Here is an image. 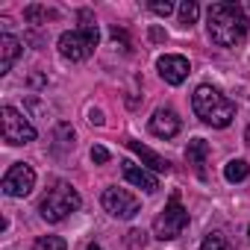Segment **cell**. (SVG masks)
Returning a JSON list of instances; mask_svg holds the SVG:
<instances>
[{"mask_svg": "<svg viewBox=\"0 0 250 250\" xmlns=\"http://www.w3.org/2000/svg\"><path fill=\"white\" fill-rule=\"evenodd\" d=\"M145 241H147V232H142V229H130V232H127V244H130L133 250L145 247Z\"/></svg>", "mask_w": 250, "mask_h": 250, "instance_id": "ffe728a7", "label": "cell"}, {"mask_svg": "<svg viewBox=\"0 0 250 250\" xmlns=\"http://www.w3.org/2000/svg\"><path fill=\"white\" fill-rule=\"evenodd\" d=\"M88 121L100 127V124H103V112H100V109H91V112H88Z\"/></svg>", "mask_w": 250, "mask_h": 250, "instance_id": "603a6c76", "label": "cell"}, {"mask_svg": "<svg viewBox=\"0 0 250 250\" xmlns=\"http://www.w3.org/2000/svg\"><path fill=\"white\" fill-rule=\"evenodd\" d=\"M80 30H71V33H62L59 36V53L71 62H83L94 53L97 42H100V30L91 18L88 9H80Z\"/></svg>", "mask_w": 250, "mask_h": 250, "instance_id": "3957f363", "label": "cell"}, {"mask_svg": "<svg viewBox=\"0 0 250 250\" xmlns=\"http://www.w3.org/2000/svg\"><path fill=\"white\" fill-rule=\"evenodd\" d=\"M100 203H103V209H106L112 218H121V221L136 218V215H139V206H142L136 194H130L127 188H118V186L106 188V191L100 194Z\"/></svg>", "mask_w": 250, "mask_h": 250, "instance_id": "8992f818", "label": "cell"}, {"mask_svg": "<svg viewBox=\"0 0 250 250\" xmlns=\"http://www.w3.org/2000/svg\"><path fill=\"white\" fill-rule=\"evenodd\" d=\"M156 68H159V77H162L168 85H180V83H186V77H188V59L180 56V53H165V56L156 62Z\"/></svg>", "mask_w": 250, "mask_h": 250, "instance_id": "9c48e42d", "label": "cell"}, {"mask_svg": "<svg viewBox=\"0 0 250 250\" xmlns=\"http://www.w3.org/2000/svg\"><path fill=\"white\" fill-rule=\"evenodd\" d=\"M224 177H227V183H241V180L250 177V165L244 159H229L224 165Z\"/></svg>", "mask_w": 250, "mask_h": 250, "instance_id": "9a60e30c", "label": "cell"}, {"mask_svg": "<svg viewBox=\"0 0 250 250\" xmlns=\"http://www.w3.org/2000/svg\"><path fill=\"white\" fill-rule=\"evenodd\" d=\"M191 109L203 124H209L215 130L229 127L235 118V103L229 97H224L215 85H197L191 94Z\"/></svg>", "mask_w": 250, "mask_h": 250, "instance_id": "7a4b0ae2", "label": "cell"}, {"mask_svg": "<svg viewBox=\"0 0 250 250\" xmlns=\"http://www.w3.org/2000/svg\"><path fill=\"white\" fill-rule=\"evenodd\" d=\"M0 186H3V194L6 197H27L36 188V171L30 165L18 162V165H12L6 171V177H3V183H0Z\"/></svg>", "mask_w": 250, "mask_h": 250, "instance_id": "ba28073f", "label": "cell"}, {"mask_svg": "<svg viewBox=\"0 0 250 250\" xmlns=\"http://www.w3.org/2000/svg\"><path fill=\"white\" fill-rule=\"evenodd\" d=\"M121 171H124V180L133 183V186L142 188V191H147V194H153V191L159 188V177H156L153 171H147V168L130 162V159H124V162H121Z\"/></svg>", "mask_w": 250, "mask_h": 250, "instance_id": "30bf717a", "label": "cell"}, {"mask_svg": "<svg viewBox=\"0 0 250 250\" xmlns=\"http://www.w3.org/2000/svg\"><path fill=\"white\" fill-rule=\"evenodd\" d=\"M186 227H188V209L183 206L180 194L174 191L168 206L153 218V235L162 238V241H174V238H180L186 232Z\"/></svg>", "mask_w": 250, "mask_h": 250, "instance_id": "5b68a950", "label": "cell"}, {"mask_svg": "<svg viewBox=\"0 0 250 250\" xmlns=\"http://www.w3.org/2000/svg\"><path fill=\"white\" fill-rule=\"evenodd\" d=\"M150 9H153L156 15H162V18H168V15L174 12V3H168V0H165V3H162V0H153V3H150Z\"/></svg>", "mask_w": 250, "mask_h": 250, "instance_id": "44dd1931", "label": "cell"}, {"mask_svg": "<svg viewBox=\"0 0 250 250\" xmlns=\"http://www.w3.org/2000/svg\"><path fill=\"white\" fill-rule=\"evenodd\" d=\"M197 18H200V6L194 3V0H186V3H180V24H183V27L197 24Z\"/></svg>", "mask_w": 250, "mask_h": 250, "instance_id": "e0dca14e", "label": "cell"}, {"mask_svg": "<svg viewBox=\"0 0 250 250\" xmlns=\"http://www.w3.org/2000/svg\"><path fill=\"white\" fill-rule=\"evenodd\" d=\"M33 250H68V244L59 235H39L33 241Z\"/></svg>", "mask_w": 250, "mask_h": 250, "instance_id": "ac0fdd59", "label": "cell"}, {"mask_svg": "<svg viewBox=\"0 0 250 250\" xmlns=\"http://www.w3.org/2000/svg\"><path fill=\"white\" fill-rule=\"evenodd\" d=\"M3 142L6 145H30L36 139V127L15 109V106H3Z\"/></svg>", "mask_w": 250, "mask_h": 250, "instance_id": "52a82bcc", "label": "cell"}, {"mask_svg": "<svg viewBox=\"0 0 250 250\" xmlns=\"http://www.w3.org/2000/svg\"><path fill=\"white\" fill-rule=\"evenodd\" d=\"M206 156H209V142L191 139L186 147V159H188V165H194V174L200 180H206Z\"/></svg>", "mask_w": 250, "mask_h": 250, "instance_id": "5bb4252c", "label": "cell"}, {"mask_svg": "<svg viewBox=\"0 0 250 250\" xmlns=\"http://www.w3.org/2000/svg\"><path fill=\"white\" fill-rule=\"evenodd\" d=\"M200 250H229V244H227V238H224L221 232H209V235L203 238Z\"/></svg>", "mask_w": 250, "mask_h": 250, "instance_id": "d6986e66", "label": "cell"}, {"mask_svg": "<svg viewBox=\"0 0 250 250\" xmlns=\"http://www.w3.org/2000/svg\"><path fill=\"white\" fill-rule=\"evenodd\" d=\"M180 127L183 124H180V115L174 109H156L150 118V133L156 139H174L180 133Z\"/></svg>", "mask_w": 250, "mask_h": 250, "instance_id": "8fae6325", "label": "cell"}, {"mask_svg": "<svg viewBox=\"0 0 250 250\" xmlns=\"http://www.w3.org/2000/svg\"><path fill=\"white\" fill-rule=\"evenodd\" d=\"M127 145H130V150L142 159V165H145L147 171H156V174H168V171H171V162H168L165 156L153 153L147 145H142V142H127Z\"/></svg>", "mask_w": 250, "mask_h": 250, "instance_id": "7c38bea8", "label": "cell"}, {"mask_svg": "<svg viewBox=\"0 0 250 250\" xmlns=\"http://www.w3.org/2000/svg\"><path fill=\"white\" fill-rule=\"evenodd\" d=\"M47 18H56V12L44 9V6H27L24 9V21L27 24H47Z\"/></svg>", "mask_w": 250, "mask_h": 250, "instance_id": "2e32d148", "label": "cell"}, {"mask_svg": "<svg viewBox=\"0 0 250 250\" xmlns=\"http://www.w3.org/2000/svg\"><path fill=\"white\" fill-rule=\"evenodd\" d=\"M206 27H209V39L221 47H235L247 39V15L238 3H212L206 12Z\"/></svg>", "mask_w": 250, "mask_h": 250, "instance_id": "6da1fadb", "label": "cell"}, {"mask_svg": "<svg viewBox=\"0 0 250 250\" xmlns=\"http://www.w3.org/2000/svg\"><path fill=\"white\" fill-rule=\"evenodd\" d=\"M21 50H24V44L15 36H9V33L0 36V74H9L12 71V65L21 56Z\"/></svg>", "mask_w": 250, "mask_h": 250, "instance_id": "4fadbf2b", "label": "cell"}, {"mask_svg": "<svg viewBox=\"0 0 250 250\" xmlns=\"http://www.w3.org/2000/svg\"><path fill=\"white\" fill-rule=\"evenodd\" d=\"M244 142H247V145H250V127H247V130H244Z\"/></svg>", "mask_w": 250, "mask_h": 250, "instance_id": "cb8c5ba5", "label": "cell"}, {"mask_svg": "<svg viewBox=\"0 0 250 250\" xmlns=\"http://www.w3.org/2000/svg\"><path fill=\"white\" fill-rule=\"evenodd\" d=\"M247 232H250V229H247Z\"/></svg>", "mask_w": 250, "mask_h": 250, "instance_id": "484cf974", "label": "cell"}, {"mask_svg": "<svg viewBox=\"0 0 250 250\" xmlns=\"http://www.w3.org/2000/svg\"><path fill=\"white\" fill-rule=\"evenodd\" d=\"M88 250H100V247H97V244H88Z\"/></svg>", "mask_w": 250, "mask_h": 250, "instance_id": "d4e9b609", "label": "cell"}, {"mask_svg": "<svg viewBox=\"0 0 250 250\" xmlns=\"http://www.w3.org/2000/svg\"><path fill=\"white\" fill-rule=\"evenodd\" d=\"M91 162H94V165L109 162V150H106V147H100V145H94V147H91Z\"/></svg>", "mask_w": 250, "mask_h": 250, "instance_id": "7402d4cb", "label": "cell"}, {"mask_svg": "<svg viewBox=\"0 0 250 250\" xmlns=\"http://www.w3.org/2000/svg\"><path fill=\"white\" fill-rule=\"evenodd\" d=\"M80 206H83V200H80L77 188L68 186V183H56V186L42 197L39 215H42L47 224H59V221H65L71 212H77Z\"/></svg>", "mask_w": 250, "mask_h": 250, "instance_id": "277c9868", "label": "cell"}]
</instances>
